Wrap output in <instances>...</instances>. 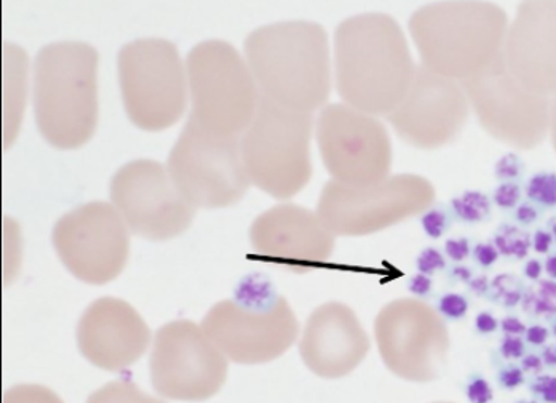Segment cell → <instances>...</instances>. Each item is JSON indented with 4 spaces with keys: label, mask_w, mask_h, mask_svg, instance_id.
<instances>
[{
    "label": "cell",
    "mask_w": 556,
    "mask_h": 403,
    "mask_svg": "<svg viewBox=\"0 0 556 403\" xmlns=\"http://www.w3.org/2000/svg\"><path fill=\"white\" fill-rule=\"evenodd\" d=\"M416 71L405 34L392 16L365 13L336 28V88L348 106L388 117L408 93Z\"/></svg>",
    "instance_id": "obj_1"
},
{
    "label": "cell",
    "mask_w": 556,
    "mask_h": 403,
    "mask_svg": "<svg viewBox=\"0 0 556 403\" xmlns=\"http://www.w3.org/2000/svg\"><path fill=\"white\" fill-rule=\"evenodd\" d=\"M245 61L263 97L278 106L314 113L331 91V60L325 29L312 22H281L253 30Z\"/></svg>",
    "instance_id": "obj_2"
},
{
    "label": "cell",
    "mask_w": 556,
    "mask_h": 403,
    "mask_svg": "<svg viewBox=\"0 0 556 403\" xmlns=\"http://www.w3.org/2000/svg\"><path fill=\"white\" fill-rule=\"evenodd\" d=\"M98 53L84 42L43 47L34 63L37 128L56 149H77L98 124Z\"/></svg>",
    "instance_id": "obj_3"
},
{
    "label": "cell",
    "mask_w": 556,
    "mask_h": 403,
    "mask_svg": "<svg viewBox=\"0 0 556 403\" xmlns=\"http://www.w3.org/2000/svg\"><path fill=\"white\" fill-rule=\"evenodd\" d=\"M507 29V13L488 2L432 3L409 20L422 67L459 83L501 55Z\"/></svg>",
    "instance_id": "obj_4"
},
{
    "label": "cell",
    "mask_w": 556,
    "mask_h": 403,
    "mask_svg": "<svg viewBox=\"0 0 556 403\" xmlns=\"http://www.w3.org/2000/svg\"><path fill=\"white\" fill-rule=\"evenodd\" d=\"M202 328L227 358L243 365L276 361L300 335L290 304L261 274L245 277L232 300L215 304Z\"/></svg>",
    "instance_id": "obj_5"
},
{
    "label": "cell",
    "mask_w": 556,
    "mask_h": 403,
    "mask_svg": "<svg viewBox=\"0 0 556 403\" xmlns=\"http://www.w3.org/2000/svg\"><path fill=\"white\" fill-rule=\"evenodd\" d=\"M312 127L311 113L287 110L261 95L256 115L240 138L250 181L280 201L303 191L312 176Z\"/></svg>",
    "instance_id": "obj_6"
},
{
    "label": "cell",
    "mask_w": 556,
    "mask_h": 403,
    "mask_svg": "<svg viewBox=\"0 0 556 403\" xmlns=\"http://www.w3.org/2000/svg\"><path fill=\"white\" fill-rule=\"evenodd\" d=\"M189 117L213 134L242 137L260 106L261 91L249 64L230 43L206 40L186 60Z\"/></svg>",
    "instance_id": "obj_7"
},
{
    "label": "cell",
    "mask_w": 556,
    "mask_h": 403,
    "mask_svg": "<svg viewBox=\"0 0 556 403\" xmlns=\"http://www.w3.org/2000/svg\"><path fill=\"white\" fill-rule=\"evenodd\" d=\"M118 84L128 117L137 127L161 131L188 106V73L178 50L164 39H139L118 52Z\"/></svg>",
    "instance_id": "obj_8"
},
{
    "label": "cell",
    "mask_w": 556,
    "mask_h": 403,
    "mask_svg": "<svg viewBox=\"0 0 556 403\" xmlns=\"http://www.w3.org/2000/svg\"><path fill=\"white\" fill-rule=\"evenodd\" d=\"M167 168L195 209L233 205L250 188L240 138L213 134L192 117L169 152Z\"/></svg>",
    "instance_id": "obj_9"
},
{
    "label": "cell",
    "mask_w": 556,
    "mask_h": 403,
    "mask_svg": "<svg viewBox=\"0 0 556 403\" xmlns=\"http://www.w3.org/2000/svg\"><path fill=\"white\" fill-rule=\"evenodd\" d=\"M433 199L432 182L417 175L389 176L365 188L331 179L321 191L317 215L333 236L361 237L426 212Z\"/></svg>",
    "instance_id": "obj_10"
},
{
    "label": "cell",
    "mask_w": 556,
    "mask_h": 403,
    "mask_svg": "<svg viewBox=\"0 0 556 403\" xmlns=\"http://www.w3.org/2000/svg\"><path fill=\"white\" fill-rule=\"evenodd\" d=\"M375 337L390 374L408 382L435 381L450 351L446 322L416 298L390 301L375 320Z\"/></svg>",
    "instance_id": "obj_11"
},
{
    "label": "cell",
    "mask_w": 556,
    "mask_h": 403,
    "mask_svg": "<svg viewBox=\"0 0 556 403\" xmlns=\"http://www.w3.org/2000/svg\"><path fill=\"white\" fill-rule=\"evenodd\" d=\"M481 127L501 143L534 149L551 130V98L527 90L505 66L502 53L477 76L460 83Z\"/></svg>",
    "instance_id": "obj_12"
},
{
    "label": "cell",
    "mask_w": 556,
    "mask_h": 403,
    "mask_svg": "<svg viewBox=\"0 0 556 403\" xmlns=\"http://www.w3.org/2000/svg\"><path fill=\"white\" fill-rule=\"evenodd\" d=\"M227 357L191 320L169 322L159 328L151 355L155 392L173 401L200 402L222 391Z\"/></svg>",
    "instance_id": "obj_13"
},
{
    "label": "cell",
    "mask_w": 556,
    "mask_h": 403,
    "mask_svg": "<svg viewBox=\"0 0 556 403\" xmlns=\"http://www.w3.org/2000/svg\"><path fill=\"white\" fill-rule=\"evenodd\" d=\"M52 239L66 269L91 286L118 277L130 253L127 225L108 202L85 203L66 213L58 219Z\"/></svg>",
    "instance_id": "obj_14"
},
{
    "label": "cell",
    "mask_w": 556,
    "mask_h": 403,
    "mask_svg": "<svg viewBox=\"0 0 556 403\" xmlns=\"http://www.w3.org/2000/svg\"><path fill=\"white\" fill-rule=\"evenodd\" d=\"M317 141L325 167L334 181L352 188L389 178L392 144L376 117L348 104H330L317 122Z\"/></svg>",
    "instance_id": "obj_15"
},
{
    "label": "cell",
    "mask_w": 556,
    "mask_h": 403,
    "mask_svg": "<svg viewBox=\"0 0 556 403\" xmlns=\"http://www.w3.org/2000/svg\"><path fill=\"white\" fill-rule=\"evenodd\" d=\"M111 201L131 232L154 242L185 232L195 216L168 168L154 161H134L115 173Z\"/></svg>",
    "instance_id": "obj_16"
},
{
    "label": "cell",
    "mask_w": 556,
    "mask_h": 403,
    "mask_svg": "<svg viewBox=\"0 0 556 403\" xmlns=\"http://www.w3.org/2000/svg\"><path fill=\"white\" fill-rule=\"evenodd\" d=\"M469 106L463 86L420 66L408 93L388 121L405 143L437 149L459 137Z\"/></svg>",
    "instance_id": "obj_17"
},
{
    "label": "cell",
    "mask_w": 556,
    "mask_h": 403,
    "mask_svg": "<svg viewBox=\"0 0 556 403\" xmlns=\"http://www.w3.org/2000/svg\"><path fill=\"white\" fill-rule=\"evenodd\" d=\"M505 66L527 90L556 95V0L521 2L502 49Z\"/></svg>",
    "instance_id": "obj_18"
},
{
    "label": "cell",
    "mask_w": 556,
    "mask_h": 403,
    "mask_svg": "<svg viewBox=\"0 0 556 403\" xmlns=\"http://www.w3.org/2000/svg\"><path fill=\"white\" fill-rule=\"evenodd\" d=\"M151 343L148 324L127 301L100 298L85 310L77 325V344L85 358L101 370H127Z\"/></svg>",
    "instance_id": "obj_19"
},
{
    "label": "cell",
    "mask_w": 556,
    "mask_h": 403,
    "mask_svg": "<svg viewBox=\"0 0 556 403\" xmlns=\"http://www.w3.org/2000/svg\"><path fill=\"white\" fill-rule=\"evenodd\" d=\"M369 337L357 314L342 303L321 304L307 318L300 354L312 374L325 379L344 378L365 361Z\"/></svg>",
    "instance_id": "obj_20"
},
{
    "label": "cell",
    "mask_w": 556,
    "mask_h": 403,
    "mask_svg": "<svg viewBox=\"0 0 556 403\" xmlns=\"http://www.w3.org/2000/svg\"><path fill=\"white\" fill-rule=\"evenodd\" d=\"M250 240L257 255L281 263H325L334 250V236L317 213L293 203L273 206L257 216Z\"/></svg>",
    "instance_id": "obj_21"
},
{
    "label": "cell",
    "mask_w": 556,
    "mask_h": 403,
    "mask_svg": "<svg viewBox=\"0 0 556 403\" xmlns=\"http://www.w3.org/2000/svg\"><path fill=\"white\" fill-rule=\"evenodd\" d=\"M451 213H453L454 222L463 223V225H480L486 223L493 213V202L491 198L481 191H464L463 194L451 199Z\"/></svg>",
    "instance_id": "obj_22"
},
{
    "label": "cell",
    "mask_w": 556,
    "mask_h": 403,
    "mask_svg": "<svg viewBox=\"0 0 556 403\" xmlns=\"http://www.w3.org/2000/svg\"><path fill=\"white\" fill-rule=\"evenodd\" d=\"M491 242L496 245L501 256L515 261L527 259L532 249L531 234L514 223H502L500 228L494 230Z\"/></svg>",
    "instance_id": "obj_23"
},
{
    "label": "cell",
    "mask_w": 556,
    "mask_h": 403,
    "mask_svg": "<svg viewBox=\"0 0 556 403\" xmlns=\"http://www.w3.org/2000/svg\"><path fill=\"white\" fill-rule=\"evenodd\" d=\"M521 307L531 317L556 316V280L541 279L535 287H527Z\"/></svg>",
    "instance_id": "obj_24"
},
{
    "label": "cell",
    "mask_w": 556,
    "mask_h": 403,
    "mask_svg": "<svg viewBox=\"0 0 556 403\" xmlns=\"http://www.w3.org/2000/svg\"><path fill=\"white\" fill-rule=\"evenodd\" d=\"M87 403H165L144 394L130 381H114L88 398Z\"/></svg>",
    "instance_id": "obj_25"
},
{
    "label": "cell",
    "mask_w": 556,
    "mask_h": 403,
    "mask_svg": "<svg viewBox=\"0 0 556 403\" xmlns=\"http://www.w3.org/2000/svg\"><path fill=\"white\" fill-rule=\"evenodd\" d=\"M525 287L523 280L515 274H500L491 280L490 297L488 300L504 310H515L523 300Z\"/></svg>",
    "instance_id": "obj_26"
},
{
    "label": "cell",
    "mask_w": 556,
    "mask_h": 403,
    "mask_svg": "<svg viewBox=\"0 0 556 403\" xmlns=\"http://www.w3.org/2000/svg\"><path fill=\"white\" fill-rule=\"evenodd\" d=\"M523 191L528 201L542 210L556 209V173H534L525 185Z\"/></svg>",
    "instance_id": "obj_27"
},
{
    "label": "cell",
    "mask_w": 556,
    "mask_h": 403,
    "mask_svg": "<svg viewBox=\"0 0 556 403\" xmlns=\"http://www.w3.org/2000/svg\"><path fill=\"white\" fill-rule=\"evenodd\" d=\"M420 226H422L424 234L429 239L439 240L450 232L451 226L454 223L453 213L450 206L433 205L429 206L426 212L420 215Z\"/></svg>",
    "instance_id": "obj_28"
},
{
    "label": "cell",
    "mask_w": 556,
    "mask_h": 403,
    "mask_svg": "<svg viewBox=\"0 0 556 403\" xmlns=\"http://www.w3.org/2000/svg\"><path fill=\"white\" fill-rule=\"evenodd\" d=\"M3 403H64L46 386L20 385L3 394Z\"/></svg>",
    "instance_id": "obj_29"
},
{
    "label": "cell",
    "mask_w": 556,
    "mask_h": 403,
    "mask_svg": "<svg viewBox=\"0 0 556 403\" xmlns=\"http://www.w3.org/2000/svg\"><path fill=\"white\" fill-rule=\"evenodd\" d=\"M435 311L445 322H459L469 314L470 300L457 291H446L437 298Z\"/></svg>",
    "instance_id": "obj_30"
},
{
    "label": "cell",
    "mask_w": 556,
    "mask_h": 403,
    "mask_svg": "<svg viewBox=\"0 0 556 403\" xmlns=\"http://www.w3.org/2000/svg\"><path fill=\"white\" fill-rule=\"evenodd\" d=\"M523 186H521L520 181L501 182L494 189L493 194H491V202L497 209L510 212V210L517 209L523 202Z\"/></svg>",
    "instance_id": "obj_31"
},
{
    "label": "cell",
    "mask_w": 556,
    "mask_h": 403,
    "mask_svg": "<svg viewBox=\"0 0 556 403\" xmlns=\"http://www.w3.org/2000/svg\"><path fill=\"white\" fill-rule=\"evenodd\" d=\"M525 172H527V165H525L523 159L515 152L502 155L494 165V176L501 182H518V179L523 178Z\"/></svg>",
    "instance_id": "obj_32"
},
{
    "label": "cell",
    "mask_w": 556,
    "mask_h": 403,
    "mask_svg": "<svg viewBox=\"0 0 556 403\" xmlns=\"http://www.w3.org/2000/svg\"><path fill=\"white\" fill-rule=\"evenodd\" d=\"M417 273L424 276H435L447 269V260L445 253L440 252L437 247H426L416 259Z\"/></svg>",
    "instance_id": "obj_33"
},
{
    "label": "cell",
    "mask_w": 556,
    "mask_h": 403,
    "mask_svg": "<svg viewBox=\"0 0 556 403\" xmlns=\"http://www.w3.org/2000/svg\"><path fill=\"white\" fill-rule=\"evenodd\" d=\"M464 392H466L467 401L470 403H491L494 401L493 386L480 374H473L467 378Z\"/></svg>",
    "instance_id": "obj_34"
},
{
    "label": "cell",
    "mask_w": 556,
    "mask_h": 403,
    "mask_svg": "<svg viewBox=\"0 0 556 403\" xmlns=\"http://www.w3.org/2000/svg\"><path fill=\"white\" fill-rule=\"evenodd\" d=\"M529 392L539 403H556V376H534L529 382Z\"/></svg>",
    "instance_id": "obj_35"
},
{
    "label": "cell",
    "mask_w": 556,
    "mask_h": 403,
    "mask_svg": "<svg viewBox=\"0 0 556 403\" xmlns=\"http://www.w3.org/2000/svg\"><path fill=\"white\" fill-rule=\"evenodd\" d=\"M497 385L501 386L505 391H514V389L520 388L527 381V374L521 370L520 365L514 364V362H507L502 365L496 375Z\"/></svg>",
    "instance_id": "obj_36"
},
{
    "label": "cell",
    "mask_w": 556,
    "mask_h": 403,
    "mask_svg": "<svg viewBox=\"0 0 556 403\" xmlns=\"http://www.w3.org/2000/svg\"><path fill=\"white\" fill-rule=\"evenodd\" d=\"M472 242L467 237H453L447 239L445 247H443V253H445L446 260L453 264H460L464 261L469 260L472 256Z\"/></svg>",
    "instance_id": "obj_37"
},
{
    "label": "cell",
    "mask_w": 556,
    "mask_h": 403,
    "mask_svg": "<svg viewBox=\"0 0 556 403\" xmlns=\"http://www.w3.org/2000/svg\"><path fill=\"white\" fill-rule=\"evenodd\" d=\"M497 352H500L502 361H521L528 354L527 341L523 337H507V335H504Z\"/></svg>",
    "instance_id": "obj_38"
},
{
    "label": "cell",
    "mask_w": 556,
    "mask_h": 403,
    "mask_svg": "<svg viewBox=\"0 0 556 403\" xmlns=\"http://www.w3.org/2000/svg\"><path fill=\"white\" fill-rule=\"evenodd\" d=\"M501 259L493 242H478L472 250V260L481 269H491Z\"/></svg>",
    "instance_id": "obj_39"
},
{
    "label": "cell",
    "mask_w": 556,
    "mask_h": 403,
    "mask_svg": "<svg viewBox=\"0 0 556 403\" xmlns=\"http://www.w3.org/2000/svg\"><path fill=\"white\" fill-rule=\"evenodd\" d=\"M542 209L535 203L523 201L517 209L514 210L515 225L520 228H528V226L535 225L541 219Z\"/></svg>",
    "instance_id": "obj_40"
},
{
    "label": "cell",
    "mask_w": 556,
    "mask_h": 403,
    "mask_svg": "<svg viewBox=\"0 0 556 403\" xmlns=\"http://www.w3.org/2000/svg\"><path fill=\"white\" fill-rule=\"evenodd\" d=\"M406 288H408L413 297H416V300H426V298L433 293V279L417 273L415 276L409 277Z\"/></svg>",
    "instance_id": "obj_41"
},
{
    "label": "cell",
    "mask_w": 556,
    "mask_h": 403,
    "mask_svg": "<svg viewBox=\"0 0 556 403\" xmlns=\"http://www.w3.org/2000/svg\"><path fill=\"white\" fill-rule=\"evenodd\" d=\"M473 328L481 337H488L500 330V320L490 311H480L473 318Z\"/></svg>",
    "instance_id": "obj_42"
},
{
    "label": "cell",
    "mask_w": 556,
    "mask_h": 403,
    "mask_svg": "<svg viewBox=\"0 0 556 403\" xmlns=\"http://www.w3.org/2000/svg\"><path fill=\"white\" fill-rule=\"evenodd\" d=\"M555 245L554 237L548 232L547 228H539L531 234V247L539 255H548L552 252V247Z\"/></svg>",
    "instance_id": "obj_43"
},
{
    "label": "cell",
    "mask_w": 556,
    "mask_h": 403,
    "mask_svg": "<svg viewBox=\"0 0 556 403\" xmlns=\"http://www.w3.org/2000/svg\"><path fill=\"white\" fill-rule=\"evenodd\" d=\"M445 273L447 282L453 284V286H459V284H464V286H467V284H469L475 276V270L472 269V267L467 266V264L463 263L453 264V266H447Z\"/></svg>",
    "instance_id": "obj_44"
},
{
    "label": "cell",
    "mask_w": 556,
    "mask_h": 403,
    "mask_svg": "<svg viewBox=\"0 0 556 403\" xmlns=\"http://www.w3.org/2000/svg\"><path fill=\"white\" fill-rule=\"evenodd\" d=\"M548 340H551V328L545 327V325L532 324L527 328L525 341L532 348H544Z\"/></svg>",
    "instance_id": "obj_45"
},
{
    "label": "cell",
    "mask_w": 556,
    "mask_h": 403,
    "mask_svg": "<svg viewBox=\"0 0 556 403\" xmlns=\"http://www.w3.org/2000/svg\"><path fill=\"white\" fill-rule=\"evenodd\" d=\"M500 328L502 333L507 337H525L527 333V324L517 316H505L500 320Z\"/></svg>",
    "instance_id": "obj_46"
},
{
    "label": "cell",
    "mask_w": 556,
    "mask_h": 403,
    "mask_svg": "<svg viewBox=\"0 0 556 403\" xmlns=\"http://www.w3.org/2000/svg\"><path fill=\"white\" fill-rule=\"evenodd\" d=\"M467 293L475 298L490 297L491 280L486 274H475L473 279L467 284Z\"/></svg>",
    "instance_id": "obj_47"
},
{
    "label": "cell",
    "mask_w": 556,
    "mask_h": 403,
    "mask_svg": "<svg viewBox=\"0 0 556 403\" xmlns=\"http://www.w3.org/2000/svg\"><path fill=\"white\" fill-rule=\"evenodd\" d=\"M521 370L527 375L538 376L544 371V362H542L541 354L535 352H528L520 361Z\"/></svg>",
    "instance_id": "obj_48"
},
{
    "label": "cell",
    "mask_w": 556,
    "mask_h": 403,
    "mask_svg": "<svg viewBox=\"0 0 556 403\" xmlns=\"http://www.w3.org/2000/svg\"><path fill=\"white\" fill-rule=\"evenodd\" d=\"M544 274V263L538 259L528 260L523 266V276L532 282H539Z\"/></svg>",
    "instance_id": "obj_49"
},
{
    "label": "cell",
    "mask_w": 556,
    "mask_h": 403,
    "mask_svg": "<svg viewBox=\"0 0 556 403\" xmlns=\"http://www.w3.org/2000/svg\"><path fill=\"white\" fill-rule=\"evenodd\" d=\"M541 358L545 368L556 370V344H545L541 351Z\"/></svg>",
    "instance_id": "obj_50"
},
{
    "label": "cell",
    "mask_w": 556,
    "mask_h": 403,
    "mask_svg": "<svg viewBox=\"0 0 556 403\" xmlns=\"http://www.w3.org/2000/svg\"><path fill=\"white\" fill-rule=\"evenodd\" d=\"M544 273L547 274L548 279L556 280V250L547 255L544 261Z\"/></svg>",
    "instance_id": "obj_51"
},
{
    "label": "cell",
    "mask_w": 556,
    "mask_h": 403,
    "mask_svg": "<svg viewBox=\"0 0 556 403\" xmlns=\"http://www.w3.org/2000/svg\"><path fill=\"white\" fill-rule=\"evenodd\" d=\"M551 131L552 134V143H554L555 154H556V95L554 100H552L551 106Z\"/></svg>",
    "instance_id": "obj_52"
},
{
    "label": "cell",
    "mask_w": 556,
    "mask_h": 403,
    "mask_svg": "<svg viewBox=\"0 0 556 403\" xmlns=\"http://www.w3.org/2000/svg\"><path fill=\"white\" fill-rule=\"evenodd\" d=\"M547 230L552 234V237H554L555 243H556V216H552L551 219L547 222Z\"/></svg>",
    "instance_id": "obj_53"
},
{
    "label": "cell",
    "mask_w": 556,
    "mask_h": 403,
    "mask_svg": "<svg viewBox=\"0 0 556 403\" xmlns=\"http://www.w3.org/2000/svg\"><path fill=\"white\" fill-rule=\"evenodd\" d=\"M551 335H554V338L556 340V316L554 318H551Z\"/></svg>",
    "instance_id": "obj_54"
},
{
    "label": "cell",
    "mask_w": 556,
    "mask_h": 403,
    "mask_svg": "<svg viewBox=\"0 0 556 403\" xmlns=\"http://www.w3.org/2000/svg\"><path fill=\"white\" fill-rule=\"evenodd\" d=\"M515 403H539L538 401H518Z\"/></svg>",
    "instance_id": "obj_55"
},
{
    "label": "cell",
    "mask_w": 556,
    "mask_h": 403,
    "mask_svg": "<svg viewBox=\"0 0 556 403\" xmlns=\"http://www.w3.org/2000/svg\"><path fill=\"white\" fill-rule=\"evenodd\" d=\"M439 403H445V402H439Z\"/></svg>",
    "instance_id": "obj_56"
}]
</instances>
